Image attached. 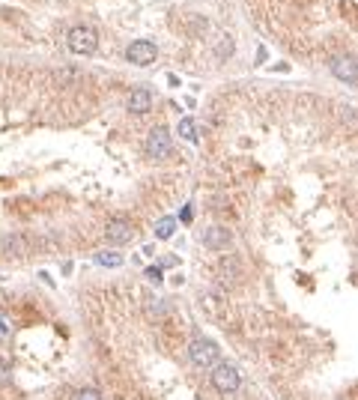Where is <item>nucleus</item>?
I'll use <instances>...</instances> for the list:
<instances>
[{
	"label": "nucleus",
	"instance_id": "nucleus-3",
	"mask_svg": "<svg viewBox=\"0 0 358 400\" xmlns=\"http://www.w3.org/2000/svg\"><path fill=\"white\" fill-rule=\"evenodd\" d=\"M69 51L72 54H93L96 51V45H99V36H96V30H90V27H72L69 30Z\"/></svg>",
	"mask_w": 358,
	"mask_h": 400
},
{
	"label": "nucleus",
	"instance_id": "nucleus-14",
	"mask_svg": "<svg viewBox=\"0 0 358 400\" xmlns=\"http://www.w3.org/2000/svg\"><path fill=\"white\" fill-rule=\"evenodd\" d=\"M9 335H13V329H9V323L3 317H0V343H6L9 341Z\"/></svg>",
	"mask_w": 358,
	"mask_h": 400
},
{
	"label": "nucleus",
	"instance_id": "nucleus-1",
	"mask_svg": "<svg viewBox=\"0 0 358 400\" xmlns=\"http://www.w3.org/2000/svg\"><path fill=\"white\" fill-rule=\"evenodd\" d=\"M188 355H192V362L197 364V368H215V364L221 362V347L209 338H192V343H188Z\"/></svg>",
	"mask_w": 358,
	"mask_h": 400
},
{
	"label": "nucleus",
	"instance_id": "nucleus-17",
	"mask_svg": "<svg viewBox=\"0 0 358 400\" xmlns=\"http://www.w3.org/2000/svg\"><path fill=\"white\" fill-rule=\"evenodd\" d=\"M162 263H164V266H176V263H179V257H173V254H171V257H164Z\"/></svg>",
	"mask_w": 358,
	"mask_h": 400
},
{
	"label": "nucleus",
	"instance_id": "nucleus-13",
	"mask_svg": "<svg viewBox=\"0 0 358 400\" xmlns=\"http://www.w3.org/2000/svg\"><path fill=\"white\" fill-rule=\"evenodd\" d=\"M72 400H105V397H102L99 388H78V392L72 394Z\"/></svg>",
	"mask_w": 358,
	"mask_h": 400
},
{
	"label": "nucleus",
	"instance_id": "nucleus-2",
	"mask_svg": "<svg viewBox=\"0 0 358 400\" xmlns=\"http://www.w3.org/2000/svg\"><path fill=\"white\" fill-rule=\"evenodd\" d=\"M212 385H215L218 392H224V394L239 392V385H242L239 368H236V364H230V362H218L215 368H212Z\"/></svg>",
	"mask_w": 358,
	"mask_h": 400
},
{
	"label": "nucleus",
	"instance_id": "nucleus-7",
	"mask_svg": "<svg viewBox=\"0 0 358 400\" xmlns=\"http://www.w3.org/2000/svg\"><path fill=\"white\" fill-rule=\"evenodd\" d=\"M105 236H108V242H114V245H122V242H131L134 227L129 224L126 218H114V221H108Z\"/></svg>",
	"mask_w": 358,
	"mask_h": 400
},
{
	"label": "nucleus",
	"instance_id": "nucleus-5",
	"mask_svg": "<svg viewBox=\"0 0 358 400\" xmlns=\"http://www.w3.org/2000/svg\"><path fill=\"white\" fill-rule=\"evenodd\" d=\"M126 57L134 66H150V63H155V57H159V48H155L152 42H147V39H138V42H131V45L126 48Z\"/></svg>",
	"mask_w": 358,
	"mask_h": 400
},
{
	"label": "nucleus",
	"instance_id": "nucleus-10",
	"mask_svg": "<svg viewBox=\"0 0 358 400\" xmlns=\"http://www.w3.org/2000/svg\"><path fill=\"white\" fill-rule=\"evenodd\" d=\"M122 260H126V257H122L120 251H99L96 254V263L105 266V269H117V266H122Z\"/></svg>",
	"mask_w": 358,
	"mask_h": 400
},
{
	"label": "nucleus",
	"instance_id": "nucleus-15",
	"mask_svg": "<svg viewBox=\"0 0 358 400\" xmlns=\"http://www.w3.org/2000/svg\"><path fill=\"white\" fill-rule=\"evenodd\" d=\"M192 218H194V213H192V203H188V206H182V215H179V221H182V224H192Z\"/></svg>",
	"mask_w": 358,
	"mask_h": 400
},
{
	"label": "nucleus",
	"instance_id": "nucleus-4",
	"mask_svg": "<svg viewBox=\"0 0 358 400\" xmlns=\"http://www.w3.org/2000/svg\"><path fill=\"white\" fill-rule=\"evenodd\" d=\"M173 150V143H171V131H167L164 126H155L150 131V138H147V155L150 159H167Z\"/></svg>",
	"mask_w": 358,
	"mask_h": 400
},
{
	"label": "nucleus",
	"instance_id": "nucleus-16",
	"mask_svg": "<svg viewBox=\"0 0 358 400\" xmlns=\"http://www.w3.org/2000/svg\"><path fill=\"white\" fill-rule=\"evenodd\" d=\"M147 278H152V281H162L164 272L159 269V266H150V269H147Z\"/></svg>",
	"mask_w": 358,
	"mask_h": 400
},
{
	"label": "nucleus",
	"instance_id": "nucleus-11",
	"mask_svg": "<svg viewBox=\"0 0 358 400\" xmlns=\"http://www.w3.org/2000/svg\"><path fill=\"white\" fill-rule=\"evenodd\" d=\"M179 135H182L185 141H192V143H197V141H200V135H197V126H194V120H192V117L179 120Z\"/></svg>",
	"mask_w": 358,
	"mask_h": 400
},
{
	"label": "nucleus",
	"instance_id": "nucleus-9",
	"mask_svg": "<svg viewBox=\"0 0 358 400\" xmlns=\"http://www.w3.org/2000/svg\"><path fill=\"white\" fill-rule=\"evenodd\" d=\"M150 108H152V90L150 87H134L129 96V110L131 114H147Z\"/></svg>",
	"mask_w": 358,
	"mask_h": 400
},
{
	"label": "nucleus",
	"instance_id": "nucleus-6",
	"mask_svg": "<svg viewBox=\"0 0 358 400\" xmlns=\"http://www.w3.org/2000/svg\"><path fill=\"white\" fill-rule=\"evenodd\" d=\"M203 245L212 248V251H224V248H230V242H233V233L227 227H221V224H212L203 230Z\"/></svg>",
	"mask_w": 358,
	"mask_h": 400
},
{
	"label": "nucleus",
	"instance_id": "nucleus-12",
	"mask_svg": "<svg viewBox=\"0 0 358 400\" xmlns=\"http://www.w3.org/2000/svg\"><path fill=\"white\" fill-rule=\"evenodd\" d=\"M173 230H176V218L167 215V218H162L159 224H155V236H159V239H171Z\"/></svg>",
	"mask_w": 358,
	"mask_h": 400
},
{
	"label": "nucleus",
	"instance_id": "nucleus-8",
	"mask_svg": "<svg viewBox=\"0 0 358 400\" xmlns=\"http://www.w3.org/2000/svg\"><path fill=\"white\" fill-rule=\"evenodd\" d=\"M331 72L341 78L346 84H355V57L352 54H338V57L331 60Z\"/></svg>",
	"mask_w": 358,
	"mask_h": 400
}]
</instances>
